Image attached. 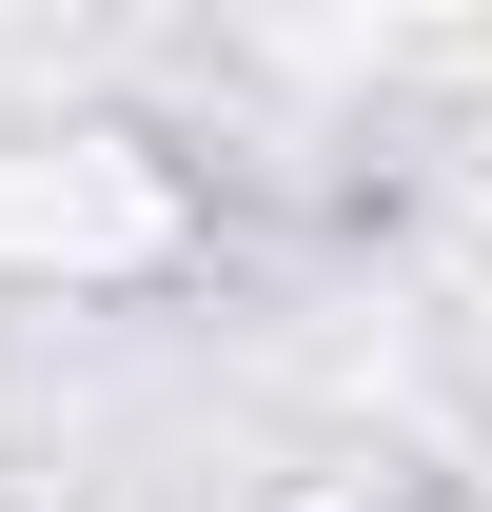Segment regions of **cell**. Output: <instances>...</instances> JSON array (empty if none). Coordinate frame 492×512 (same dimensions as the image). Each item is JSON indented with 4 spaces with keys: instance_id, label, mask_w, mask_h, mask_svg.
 <instances>
[{
    "instance_id": "cell-1",
    "label": "cell",
    "mask_w": 492,
    "mask_h": 512,
    "mask_svg": "<svg viewBox=\"0 0 492 512\" xmlns=\"http://www.w3.org/2000/svg\"><path fill=\"white\" fill-rule=\"evenodd\" d=\"M197 256V178L138 119H20L0 138V276L20 296H138Z\"/></svg>"
}]
</instances>
